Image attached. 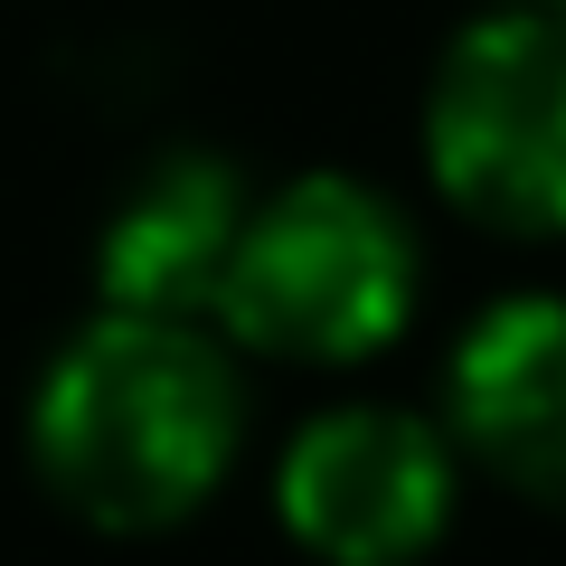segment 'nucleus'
<instances>
[{
  "instance_id": "obj_6",
  "label": "nucleus",
  "mask_w": 566,
  "mask_h": 566,
  "mask_svg": "<svg viewBox=\"0 0 566 566\" xmlns=\"http://www.w3.org/2000/svg\"><path fill=\"white\" fill-rule=\"evenodd\" d=\"M245 208L255 199L237 189V170L208 161V151L151 161L114 199V218H104V245H95L104 303L114 312H170V322H189L199 303H218Z\"/></svg>"
},
{
  "instance_id": "obj_3",
  "label": "nucleus",
  "mask_w": 566,
  "mask_h": 566,
  "mask_svg": "<svg viewBox=\"0 0 566 566\" xmlns=\"http://www.w3.org/2000/svg\"><path fill=\"white\" fill-rule=\"evenodd\" d=\"M424 161L472 227L566 237V10L510 0L424 85Z\"/></svg>"
},
{
  "instance_id": "obj_5",
  "label": "nucleus",
  "mask_w": 566,
  "mask_h": 566,
  "mask_svg": "<svg viewBox=\"0 0 566 566\" xmlns=\"http://www.w3.org/2000/svg\"><path fill=\"white\" fill-rule=\"evenodd\" d=\"M453 434L510 491L566 510V303L510 293L453 349Z\"/></svg>"
},
{
  "instance_id": "obj_7",
  "label": "nucleus",
  "mask_w": 566,
  "mask_h": 566,
  "mask_svg": "<svg viewBox=\"0 0 566 566\" xmlns=\"http://www.w3.org/2000/svg\"><path fill=\"white\" fill-rule=\"evenodd\" d=\"M547 10H566V0H547Z\"/></svg>"
},
{
  "instance_id": "obj_1",
  "label": "nucleus",
  "mask_w": 566,
  "mask_h": 566,
  "mask_svg": "<svg viewBox=\"0 0 566 566\" xmlns=\"http://www.w3.org/2000/svg\"><path fill=\"white\" fill-rule=\"evenodd\" d=\"M237 368L170 312H104L48 359L29 453L95 528H170L237 463Z\"/></svg>"
},
{
  "instance_id": "obj_4",
  "label": "nucleus",
  "mask_w": 566,
  "mask_h": 566,
  "mask_svg": "<svg viewBox=\"0 0 566 566\" xmlns=\"http://www.w3.org/2000/svg\"><path fill=\"white\" fill-rule=\"evenodd\" d=\"M274 501L322 566H406L453 520V444L406 406H331L293 434Z\"/></svg>"
},
{
  "instance_id": "obj_2",
  "label": "nucleus",
  "mask_w": 566,
  "mask_h": 566,
  "mask_svg": "<svg viewBox=\"0 0 566 566\" xmlns=\"http://www.w3.org/2000/svg\"><path fill=\"white\" fill-rule=\"evenodd\" d=\"M218 312L274 359H368L416 312V227L368 180L312 170L245 208Z\"/></svg>"
}]
</instances>
